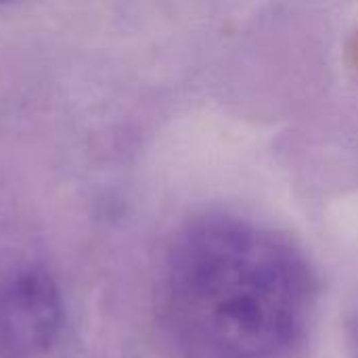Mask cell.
<instances>
[{"instance_id":"277c9868","label":"cell","mask_w":358,"mask_h":358,"mask_svg":"<svg viewBox=\"0 0 358 358\" xmlns=\"http://www.w3.org/2000/svg\"><path fill=\"white\" fill-rule=\"evenodd\" d=\"M2 2H10V0H0V4H2Z\"/></svg>"},{"instance_id":"6da1fadb","label":"cell","mask_w":358,"mask_h":358,"mask_svg":"<svg viewBox=\"0 0 358 358\" xmlns=\"http://www.w3.org/2000/svg\"><path fill=\"white\" fill-rule=\"evenodd\" d=\"M317 304L304 250L254 218L206 212L170 245L162 310L185 358H296Z\"/></svg>"},{"instance_id":"7a4b0ae2","label":"cell","mask_w":358,"mask_h":358,"mask_svg":"<svg viewBox=\"0 0 358 358\" xmlns=\"http://www.w3.org/2000/svg\"><path fill=\"white\" fill-rule=\"evenodd\" d=\"M65 331L55 279L31 266L0 273V358H50Z\"/></svg>"},{"instance_id":"3957f363","label":"cell","mask_w":358,"mask_h":358,"mask_svg":"<svg viewBox=\"0 0 358 358\" xmlns=\"http://www.w3.org/2000/svg\"><path fill=\"white\" fill-rule=\"evenodd\" d=\"M352 52H355V57H357V63H358V42H357V46H355V50H352Z\"/></svg>"}]
</instances>
